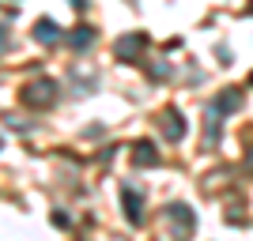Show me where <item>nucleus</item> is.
Returning a JSON list of instances; mask_svg holds the SVG:
<instances>
[{
	"label": "nucleus",
	"instance_id": "obj_1",
	"mask_svg": "<svg viewBox=\"0 0 253 241\" xmlns=\"http://www.w3.org/2000/svg\"><path fill=\"white\" fill-rule=\"evenodd\" d=\"M57 95H61L57 79H34V83H23L19 102L27 105V109H49V105L57 102Z\"/></svg>",
	"mask_w": 253,
	"mask_h": 241
},
{
	"label": "nucleus",
	"instance_id": "obj_2",
	"mask_svg": "<svg viewBox=\"0 0 253 241\" xmlns=\"http://www.w3.org/2000/svg\"><path fill=\"white\" fill-rule=\"evenodd\" d=\"M148 34L144 31H132V34H121L114 42V57L117 61H125V64H136L140 57H148Z\"/></svg>",
	"mask_w": 253,
	"mask_h": 241
},
{
	"label": "nucleus",
	"instance_id": "obj_3",
	"mask_svg": "<svg viewBox=\"0 0 253 241\" xmlns=\"http://www.w3.org/2000/svg\"><path fill=\"white\" fill-rule=\"evenodd\" d=\"M167 222L174 226L178 238H189V234L197 230V215H193L189 204H170V207H167Z\"/></svg>",
	"mask_w": 253,
	"mask_h": 241
},
{
	"label": "nucleus",
	"instance_id": "obj_4",
	"mask_svg": "<svg viewBox=\"0 0 253 241\" xmlns=\"http://www.w3.org/2000/svg\"><path fill=\"white\" fill-rule=\"evenodd\" d=\"M211 109H215V113L219 117H227V113H238V109H242V91H238V87H227V91H219V95L211 98Z\"/></svg>",
	"mask_w": 253,
	"mask_h": 241
},
{
	"label": "nucleus",
	"instance_id": "obj_5",
	"mask_svg": "<svg viewBox=\"0 0 253 241\" xmlns=\"http://www.w3.org/2000/svg\"><path fill=\"white\" fill-rule=\"evenodd\" d=\"M121 200H125V219L132 222V226H140V222H144V196H140L132 185H125V189H121Z\"/></svg>",
	"mask_w": 253,
	"mask_h": 241
},
{
	"label": "nucleus",
	"instance_id": "obj_6",
	"mask_svg": "<svg viewBox=\"0 0 253 241\" xmlns=\"http://www.w3.org/2000/svg\"><path fill=\"white\" fill-rule=\"evenodd\" d=\"M163 121V136L170 139V143H178V139H185V117L178 113V109H167V113L159 117Z\"/></svg>",
	"mask_w": 253,
	"mask_h": 241
},
{
	"label": "nucleus",
	"instance_id": "obj_7",
	"mask_svg": "<svg viewBox=\"0 0 253 241\" xmlns=\"http://www.w3.org/2000/svg\"><path fill=\"white\" fill-rule=\"evenodd\" d=\"M34 42L57 45V42H61V27H57L53 19H38V23H34Z\"/></svg>",
	"mask_w": 253,
	"mask_h": 241
},
{
	"label": "nucleus",
	"instance_id": "obj_8",
	"mask_svg": "<svg viewBox=\"0 0 253 241\" xmlns=\"http://www.w3.org/2000/svg\"><path fill=\"white\" fill-rule=\"evenodd\" d=\"M132 162L136 166H159V151L151 139H140V143H132Z\"/></svg>",
	"mask_w": 253,
	"mask_h": 241
},
{
	"label": "nucleus",
	"instance_id": "obj_9",
	"mask_svg": "<svg viewBox=\"0 0 253 241\" xmlns=\"http://www.w3.org/2000/svg\"><path fill=\"white\" fill-rule=\"evenodd\" d=\"M68 45H72L76 53H80V49H91V45H95V31H91V27H76V31L68 34Z\"/></svg>",
	"mask_w": 253,
	"mask_h": 241
},
{
	"label": "nucleus",
	"instance_id": "obj_10",
	"mask_svg": "<svg viewBox=\"0 0 253 241\" xmlns=\"http://www.w3.org/2000/svg\"><path fill=\"white\" fill-rule=\"evenodd\" d=\"M49 219H53V226H61V230H68V222H72L68 215H64V211H53Z\"/></svg>",
	"mask_w": 253,
	"mask_h": 241
},
{
	"label": "nucleus",
	"instance_id": "obj_11",
	"mask_svg": "<svg viewBox=\"0 0 253 241\" xmlns=\"http://www.w3.org/2000/svg\"><path fill=\"white\" fill-rule=\"evenodd\" d=\"M167 72H170V68H167V64H163V61H159L155 68H151V75H155V79H163V75H167Z\"/></svg>",
	"mask_w": 253,
	"mask_h": 241
},
{
	"label": "nucleus",
	"instance_id": "obj_12",
	"mask_svg": "<svg viewBox=\"0 0 253 241\" xmlns=\"http://www.w3.org/2000/svg\"><path fill=\"white\" fill-rule=\"evenodd\" d=\"M8 49V27H4V23H0V53Z\"/></svg>",
	"mask_w": 253,
	"mask_h": 241
},
{
	"label": "nucleus",
	"instance_id": "obj_13",
	"mask_svg": "<svg viewBox=\"0 0 253 241\" xmlns=\"http://www.w3.org/2000/svg\"><path fill=\"white\" fill-rule=\"evenodd\" d=\"M84 4H87V0H72V8H84Z\"/></svg>",
	"mask_w": 253,
	"mask_h": 241
},
{
	"label": "nucleus",
	"instance_id": "obj_14",
	"mask_svg": "<svg viewBox=\"0 0 253 241\" xmlns=\"http://www.w3.org/2000/svg\"><path fill=\"white\" fill-rule=\"evenodd\" d=\"M0 147H4V136H0Z\"/></svg>",
	"mask_w": 253,
	"mask_h": 241
},
{
	"label": "nucleus",
	"instance_id": "obj_15",
	"mask_svg": "<svg viewBox=\"0 0 253 241\" xmlns=\"http://www.w3.org/2000/svg\"><path fill=\"white\" fill-rule=\"evenodd\" d=\"M250 11H253V0H250Z\"/></svg>",
	"mask_w": 253,
	"mask_h": 241
}]
</instances>
